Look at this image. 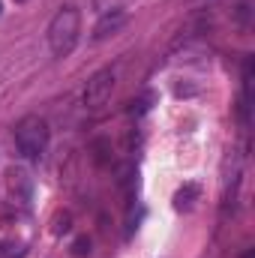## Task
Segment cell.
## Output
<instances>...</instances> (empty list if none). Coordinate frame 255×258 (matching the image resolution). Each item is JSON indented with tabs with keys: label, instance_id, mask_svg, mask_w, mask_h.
I'll return each mask as SVG.
<instances>
[{
	"label": "cell",
	"instance_id": "obj_1",
	"mask_svg": "<svg viewBox=\"0 0 255 258\" xmlns=\"http://www.w3.org/2000/svg\"><path fill=\"white\" fill-rule=\"evenodd\" d=\"M81 39V9L75 3H63L48 21V48L54 57H69Z\"/></svg>",
	"mask_w": 255,
	"mask_h": 258
},
{
	"label": "cell",
	"instance_id": "obj_2",
	"mask_svg": "<svg viewBox=\"0 0 255 258\" xmlns=\"http://www.w3.org/2000/svg\"><path fill=\"white\" fill-rule=\"evenodd\" d=\"M12 138H15L18 153H21L24 159L36 162V159H42V153L48 150L51 129H48V123H45V117H39V114H27V117H21V120L15 123Z\"/></svg>",
	"mask_w": 255,
	"mask_h": 258
},
{
	"label": "cell",
	"instance_id": "obj_3",
	"mask_svg": "<svg viewBox=\"0 0 255 258\" xmlns=\"http://www.w3.org/2000/svg\"><path fill=\"white\" fill-rule=\"evenodd\" d=\"M114 84H117V69H114V66H102V69H96V72L87 78V84H84V93H81V102H84V108H90V111L102 108V105L111 99V93H114Z\"/></svg>",
	"mask_w": 255,
	"mask_h": 258
},
{
	"label": "cell",
	"instance_id": "obj_4",
	"mask_svg": "<svg viewBox=\"0 0 255 258\" xmlns=\"http://www.w3.org/2000/svg\"><path fill=\"white\" fill-rule=\"evenodd\" d=\"M129 24V15L123 9H111V12H102L99 15V21H96V27H93V39L96 42H102V39H111V36H117L123 27Z\"/></svg>",
	"mask_w": 255,
	"mask_h": 258
},
{
	"label": "cell",
	"instance_id": "obj_5",
	"mask_svg": "<svg viewBox=\"0 0 255 258\" xmlns=\"http://www.w3.org/2000/svg\"><path fill=\"white\" fill-rule=\"evenodd\" d=\"M30 189H33L30 174L24 168H9V192L15 195V198H21V201H27L30 198Z\"/></svg>",
	"mask_w": 255,
	"mask_h": 258
},
{
	"label": "cell",
	"instance_id": "obj_6",
	"mask_svg": "<svg viewBox=\"0 0 255 258\" xmlns=\"http://www.w3.org/2000/svg\"><path fill=\"white\" fill-rule=\"evenodd\" d=\"M192 198H198V186H195V183H186V186H180L177 195H174V207H177V210H189Z\"/></svg>",
	"mask_w": 255,
	"mask_h": 258
},
{
	"label": "cell",
	"instance_id": "obj_7",
	"mask_svg": "<svg viewBox=\"0 0 255 258\" xmlns=\"http://www.w3.org/2000/svg\"><path fill=\"white\" fill-rule=\"evenodd\" d=\"M231 15H234L237 27H243V30H246V27H249V18H252V0H240V3L234 6V12H231Z\"/></svg>",
	"mask_w": 255,
	"mask_h": 258
},
{
	"label": "cell",
	"instance_id": "obj_8",
	"mask_svg": "<svg viewBox=\"0 0 255 258\" xmlns=\"http://www.w3.org/2000/svg\"><path fill=\"white\" fill-rule=\"evenodd\" d=\"M126 0H93V9L102 15V12H111V9H120Z\"/></svg>",
	"mask_w": 255,
	"mask_h": 258
}]
</instances>
